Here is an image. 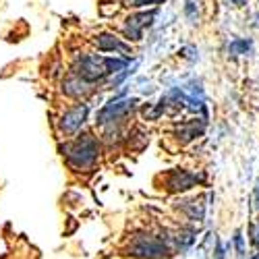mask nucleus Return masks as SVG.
Listing matches in <instances>:
<instances>
[{
    "label": "nucleus",
    "instance_id": "nucleus-2",
    "mask_svg": "<svg viewBox=\"0 0 259 259\" xmlns=\"http://www.w3.org/2000/svg\"><path fill=\"white\" fill-rule=\"evenodd\" d=\"M60 152L75 172H92L100 160V141L92 133H81L60 145Z\"/></svg>",
    "mask_w": 259,
    "mask_h": 259
},
{
    "label": "nucleus",
    "instance_id": "nucleus-5",
    "mask_svg": "<svg viewBox=\"0 0 259 259\" xmlns=\"http://www.w3.org/2000/svg\"><path fill=\"white\" fill-rule=\"evenodd\" d=\"M90 114V104L88 102H77L73 108H69L58 120V131L62 137H71L81 131V126L88 120Z\"/></svg>",
    "mask_w": 259,
    "mask_h": 259
},
{
    "label": "nucleus",
    "instance_id": "nucleus-10",
    "mask_svg": "<svg viewBox=\"0 0 259 259\" xmlns=\"http://www.w3.org/2000/svg\"><path fill=\"white\" fill-rule=\"evenodd\" d=\"M92 88H94V85L81 81V79L75 77V75H69L67 79L62 81V94H64V96H69V98H75V100L83 98L85 94H90Z\"/></svg>",
    "mask_w": 259,
    "mask_h": 259
},
{
    "label": "nucleus",
    "instance_id": "nucleus-4",
    "mask_svg": "<svg viewBox=\"0 0 259 259\" xmlns=\"http://www.w3.org/2000/svg\"><path fill=\"white\" fill-rule=\"evenodd\" d=\"M139 100L137 98H124V92H120L118 96H114L108 104H104V108H100L96 114V124L98 126H110V124H118L122 122L131 112H135Z\"/></svg>",
    "mask_w": 259,
    "mask_h": 259
},
{
    "label": "nucleus",
    "instance_id": "nucleus-19",
    "mask_svg": "<svg viewBox=\"0 0 259 259\" xmlns=\"http://www.w3.org/2000/svg\"><path fill=\"white\" fill-rule=\"evenodd\" d=\"M253 207H255V211H259V181L253 189Z\"/></svg>",
    "mask_w": 259,
    "mask_h": 259
},
{
    "label": "nucleus",
    "instance_id": "nucleus-1",
    "mask_svg": "<svg viewBox=\"0 0 259 259\" xmlns=\"http://www.w3.org/2000/svg\"><path fill=\"white\" fill-rule=\"evenodd\" d=\"M131 58H118V56H100V54H79L73 60L71 75L79 77L81 81L96 85L110 75H120L128 69Z\"/></svg>",
    "mask_w": 259,
    "mask_h": 259
},
{
    "label": "nucleus",
    "instance_id": "nucleus-12",
    "mask_svg": "<svg viewBox=\"0 0 259 259\" xmlns=\"http://www.w3.org/2000/svg\"><path fill=\"white\" fill-rule=\"evenodd\" d=\"M183 211L187 213V218L193 220V222H201L203 220V215H205V203L197 201V199H193V201H187L183 205Z\"/></svg>",
    "mask_w": 259,
    "mask_h": 259
},
{
    "label": "nucleus",
    "instance_id": "nucleus-17",
    "mask_svg": "<svg viewBox=\"0 0 259 259\" xmlns=\"http://www.w3.org/2000/svg\"><path fill=\"white\" fill-rule=\"evenodd\" d=\"M249 236H251V243H253L255 247H259V220L251 224V228H249Z\"/></svg>",
    "mask_w": 259,
    "mask_h": 259
},
{
    "label": "nucleus",
    "instance_id": "nucleus-15",
    "mask_svg": "<svg viewBox=\"0 0 259 259\" xmlns=\"http://www.w3.org/2000/svg\"><path fill=\"white\" fill-rule=\"evenodd\" d=\"M232 245H234V251H236V257L239 259H245V239H243V232L236 230L234 236H232Z\"/></svg>",
    "mask_w": 259,
    "mask_h": 259
},
{
    "label": "nucleus",
    "instance_id": "nucleus-13",
    "mask_svg": "<svg viewBox=\"0 0 259 259\" xmlns=\"http://www.w3.org/2000/svg\"><path fill=\"white\" fill-rule=\"evenodd\" d=\"M172 243H175V249H181V251H187L195 245V232L191 230H179L175 236H172Z\"/></svg>",
    "mask_w": 259,
    "mask_h": 259
},
{
    "label": "nucleus",
    "instance_id": "nucleus-11",
    "mask_svg": "<svg viewBox=\"0 0 259 259\" xmlns=\"http://www.w3.org/2000/svg\"><path fill=\"white\" fill-rule=\"evenodd\" d=\"M253 50V39L249 37H236L228 44V54L230 56H247Z\"/></svg>",
    "mask_w": 259,
    "mask_h": 259
},
{
    "label": "nucleus",
    "instance_id": "nucleus-9",
    "mask_svg": "<svg viewBox=\"0 0 259 259\" xmlns=\"http://www.w3.org/2000/svg\"><path fill=\"white\" fill-rule=\"evenodd\" d=\"M205 124H207V120H203V118H191V120L179 122L175 126V135H177V139L181 143H189V141H193V139H197V137L203 135Z\"/></svg>",
    "mask_w": 259,
    "mask_h": 259
},
{
    "label": "nucleus",
    "instance_id": "nucleus-20",
    "mask_svg": "<svg viewBox=\"0 0 259 259\" xmlns=\"http://www.w3.org/2000/svg\"><path fill=\"white\" fill-rule=\"evenodd\" d=\"M228 3H230L232 7H245V5H247V0H228Z\"/></svg>",
    "mask_w": 259,
    "mask_h": 259
},
{
    "label": "nucleus",
    "instance_id": "nucleus-14",
    "mask_svg": "<svg viewBox=\"0 0 259 259\" xmlns=\"http://www.w3.org/2000/svg\"><path fill=\"white\" fill-rule=\"evenodd\" d=\"M185 17L191 21L193 25L199 21V9H197V5L193 3V0H185Z\"/></svg>",
    "mask_w": 259,
    "mask_h": 259
},
{
    "label": "nucleus",
    "instance_id": "nucleus-22",
    "mask_svg": "<svg viewBox=\"0 0 259 259\" xmlns=\"http://www.w3.org/2000/svg\"><path fill=\"white\" fill-rule=\"evenodd\" d=\"M249 259H259V251H257V253H253V255H251Z\"/></svg>",
    "mask_w": 259,
    "mask_h": 259
},
{
    "label": "nucleus",
    "instance_id": "nucleus-21",
    "mask_svg": "<svg viewBox=\"0 0 259 259\" xmlns=\"http://www.w3.org/2000/svg\"><path fill=\"white\" fill-rule=\"evenodd\" d=\"M253 21H255V27L259 29V13H255V15H253Z\"/></svg>",
    "mask_w": 259,
    "mask_h": 259
},
{
    "label": "nucleus",
    "instance_id": "nucleus-3",
    "mask_svg": "<svg viewBox=\"0 0 259 259\" xmlns=\"http://www.w3.org/2000/svg\"><path fill=\"white\" fill-rule=\"evenodd\" d=\"M175 249L172 236H158L152 232H137L128 239L126 255L135 259H168L170 251Z\"/></svg>",
    "mask_w": 259,
    "mask_h": 259
},
{
    "label": "nucleus",
    "instance_id": "nucleus-7",
    "mask_svg": "<svg viewBox=\"0 0 259 259\" xmlns=\"http://www.w3.org/2000/svg\"><path fill=\"white\" fill-rule=\"evenodd\" d=\"M205 177L203 175H193V172L185 170V168H175L166 179V189L170 193H185L189 189H193L197 183H201Z\"/></svg>",
    "mask_w": 259,
    "mask_h": 259
},
{
    "label": "nucleus",
    "instance_id": "nucleus-8",
    "mask_svg": "<svg viewBox=\"0 0 259 259\" xmlns=\"http://www.w3.org/2000/svg\"><path fill=\"white\" fill-rule=\"evenodd\" d=\"M94 46L100 52H114V54H124V56L131 54V46L124 44L120 37H116L114 33H108V31L98 33L94 37Z\"/></svg>",
    "mask_w": 259,
    "mask_h": 259
},
{
    "label": "nucleus",
    "instance_id": "nucleus-18",
    "mask_svg": "<svg viewBox=\"0 0 259 259\" xmlns=\"http://www.w3.org/2000/svg\"><path fill=\"white\" fill-rule=\"evenodd\" d=\"M213 259H226V247L220 243V241H215V249H213Z\"/></svg>",
    "mask_w": 259,
    "mask_h": 259
},
{
    "label": "nucleus",
    "instance_id": "nucleus-6",
    "mask_svg": "<svg viewBox=\"0 0 259 259\" xmlns=\"http://www.w3.org/2000/svg\"><path fill=\"white\" fill-rule=\"evenodd\" d=\"M156 15H158L156 9L143 11V13H135V15H128V17L124 19V25H122L124 37L131 39V41H139V39L143 37V31H145L147 27L154 25Z\"/></svg>",
    "mask_w": 259,
    "mask_h": 259
},
{
    "label": "nucleus",
    "instance_id": "nucleus-16",
    "mask_svg": "<svg viewBox=\"0 0 259 259\" xmlns=\"http://www.w3.org/2000/svg\"><path fill=\"white\" fill-rule=\"evenodd\" d=\"M126 7H135V9H141V7H147V5H158L160 0H124Z\"/></svg>",
    "mask_w": 259,
    "mask_h": 259
}]
</instances>
